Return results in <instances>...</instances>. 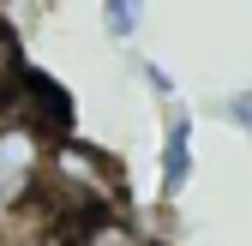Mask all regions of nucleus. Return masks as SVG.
<instances>
[{
  "label": "nucleus",
  "instance_id": "nucleus-5",
  "mask_svg": "<svg viewBox=\"0 0 252 246\" xmlns=\"http://www.w3.org/2000/svg\"><path fill=\"white\" fill-rule=\"evenodd\" d=\"M24 72H30V60H24V42H18V30H12L6 18H0V96H6V90H12Z\"/></svg>",
  "mask_w": 252,
  "mask_h": 246
},
{
  "label": "nucleus",
  "instance_id": "nucleus-6",
  "mask_svg": "<svg viewBox=\"0 0 252 246\" xmlns=\"http://www.w3.org/2000/svg\"><path fill=\"white\" fill-rule=\"evenodd\" d=\"M132 66H138V78L150 84V96H162V102H174V96H180V84H174V72L162 66V60H144V54H132Z\"/></svg>",
  "mask_w": 252,
  "mask_h": 246
},
{
  "label": "nucleus",
  "instance_id": "nucleus-8",
  "mask_svg": "<svg viewBox=\"0 0 252 246\" xmlns=\"http://www.w3.org/2000/svg\"><path fill=\"white\" fill-rule=\"evenodd\" d=\"M6 120H12V102H6V96H0V132H6Z\"/></svg>",
  "mask_w": 252,
  "mask_h": 246
},
{
  "label": "nucleus",
  "instance_id": "nucleus-4",
  "mask_svg": "<svg viewBox=\"0 0 252 246\" xmlns=\"http://www.w3.org/2000/svg\"><path fill=\"white\" fill-rule=\"evenodd\" d=\"M144 30V0H102V36L108 42H132Z\"/></svg>",
  "mask_w": 252,
  "mask_h": 246
},
{
  "label": "nucleus",
  "instance_id": "nucleus-1",
  "mask_svg": "<svg viewBox=\"0 0 252 246\" xmlns=\"http://www.w3.org/2000/svg\"><path fill=\"white\" fill-rule=\"evenodd\" d=\"M48 132L30 126V120H6L0 132V234H12L24 222L30 198L42 186V156H48Z\"/></svg>",
  "mask_w": 252,
  "mask_h": 246
},
{
  "label": "nucleus",
  "instance_id": "nucleus-2",
  "mask_svg": "<svg viewBox=\"0 0 252 246\" xmlns=\"http://www.w3.org/2000/svg\"><path fill=\"white\" fill-rule=\"evenodd\" d=\"M192 168H198V156H192V114H186V108H168V120H162V150H156V192H162V204H174L186 192Z\"/></svg>",
  "mask_w": 252,
  "mask_h": 246
},
{
  "label": "nucleus",
  "instance_id": "nucleus-3",
  "mask_svg": "<svg viewBox=\"0 0 252 246\" xmlns=\"http://www.w3.org/2000/svg\"><path fill=\"white\" fill-rule=\"evenodd\" d=\"M54 246H156L132 210H102V216H84V222H66Z\"/></svg>",
  "mask_w": 252,
  "mask_h": 246
},
{
  "label": "nucleus",
  "instance_id": "nucleus-7",
  "mask_svg": "<svg viewBox=\"0 0 252 246\" xmlns=\"http://www.w3.org/2000/svg\"><path fill=\"white\" fill-rule=\"evenodd\" d=\"M216 114H222L228 126H240V132L252 138V84H240V90H228V96L216 102Z\"/></svg>",
  "mask_w": 252,
  "mask_h": 246
}]
</instances>
